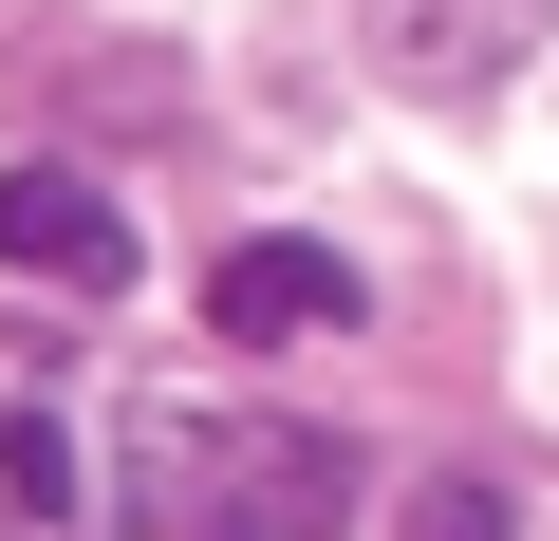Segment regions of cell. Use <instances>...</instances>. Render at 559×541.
Here are the masks:
<instances>
[{"label": "cell", "instance_id": "cell-1", "mask_svg": "<svg viewBox=\"0 0 559 541\" xmlns=\"http://www.w3.org/2000/svg\"><path fill=\"white\" fill-rule=\"evenodd\" d=\"M355 38H373V75H411V94H485V75H522V57L559 38V0H355Z\"/></svg>", "mask_w": 559, "mask_h": 541}, {"label": "cell", "instance_id": "cell-2", "mask_svg": "<svg viewBox=\"0 0 559 541\" xmlns=\"http://www.w3.org/2000/svg\"><path fill=\"white\" fill-rule=\"evenodd\" d=\"M0 281L112 299V281H131V224H112V187H75V168H20V187H0Z\"/></svg>", "mask_w": 559, "mask_h": 541}, {"label": "cell", "instance_id": "cell-4", "mask_svg": "<svg viewBox=\"0 0 559 541\" xmlns=\"http://www.w3.org/2000/svg\"><path fill=\"white\" fill-rule=\"evenodd\" d=\"M0 504H20V522H57V504H75V448H57V411H20V430H0Z\"/></svg>", "mask_w": 559, "mask_h": 541}, {"label": "cell", "instance_id": "cell-5", "mask_svg": "<svg viewBox=\"0 0 559 541\" xmlns=\"http://www.w3.org/2000/svg\"><path fill=\"white\" fill-rule=\"evenodd\" d=\"M392 541H522V522H503V485H466V467H448V485H411V522H392Z\"/></svg>", "mask_w": 559, "mask_h": 541}, {"label": "cell", "instance_id": "cell-3", "mask_svg": "<svg viewBox=\"0 0 559 541\" xmlns=\"http://www.w3.org/2000/svg\"><path fill=\"white\" fill-rule=\"evenodd\" d=\"M205 318H224V337H336V318H355V261H336V243H242L224 281H205Z\"/></svg>", "mask_w": 559, "mask_h": 541}]
</instances>
